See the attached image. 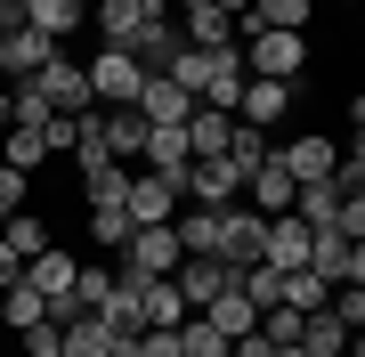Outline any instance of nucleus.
Wrapping results in <instances>:
<instances>
[{
    "label": "nucleus",
    "mask_w": 365,
    "mask_h": 357,
    "mask_svg": "<svg viewBox=\"0 0 365 357\" xmlns=\"http://www.w3.org/2000/svg\"><path fill=\"white\" fill-rule=\"evenodd\" d=\"M170 179H179V203H211V212L244 203V171H235L227 155H203V162H187V171H170Z\"/></svg>",
    "instance_id": "nucleus-1"
},
{
    "label": "nucleus",
    "mask_w": 365,
    "mask_h": 357,
    "mask_svg": "<svg viewBox=\"0 0 365 357\" xmlns=\"http://www.w3.org/2000/svg\"><path fill=\"white\" fill-rule=\"evenodd\" d=\"M244 41V73H268V81H300V66H309V41L300 33H235Z\"/></svg>",
    "instance_id": "nucleus-2"
},
{
    "label": "nucleus",
    "mask_w": 365,
    "mask_h": 357,
    "mask_svg": "<svg viewBox=\"0 0 365 357\" xmlns=\"http://www.w3.org/2000/svg\"><path fill=\"white\" fill-rule=\"evenodd\" d=\"M179 260H187V244H179V227H170V219L130 227V244H122V276H170Z\"/></svg>",
    "instance_id": "nucleus-3"
},
{
    "label": "nucleus",
    "mask_w": 365,
    "mask_h": 357,
    "mask_svg": "<svg viewBox=\"0 0 365 357\" xmlns=\"http://www.w3.org/2000/svg\"><path fill=\"white\" fill-rule=\"evenodd\" d=\"M138 90H146V66H138L130 49H114V41H106V49L90 57V98H98V106H130Z\"/></svg>",
    "instance_id": "nucleus-4"
},
{
    "label": "nucleus",
    "mask_w": 365,
    "mask_h": 357,
    "mask_svg": "<svg viewBox=\"0 0 365 357\" xmlns=\"http://www.w3.org/2000/svg\"><path fill=\"white\" fill-rule=\"evenodd\" d=\"M244 49H203V81H195V106H220V114H235V98H244Z\"/></svg>",
    "instance_id": "nucleus-5"
},
{
    "label": "nucleus",
    "mask_w": 365,
    "mask_h": 357,
    "mask_svg": "<svg viewBox=\"0 0 365 357\" xmlns=\"http://www.w3.org/2000/svg\"><path fill=\"white\" fill-rule=\"evenodd\" d=\"M33 81H41V98H49L57 114H90V106H98V98H90V66H73L66 49H57V57H49V66H41Z\"/></svg>",
    "instance_id": "nucleus-6"
},
{
    "label": "nucleus",
    "mask_w": 365,
    "mask_h": 357,
    "mask_svg": "<svg viewBox=\"0 0 365 357\" xmlns=\"http://www.w3.org/2000/svg\"><path fill=\"white\" fill-rule=\"evenodd\" d=\"M66 49V41H49L41 25H16V33H0V81H33L49 57Z\"/></svg>",
    "instance_id": "nucleus-7"
},
{
    "label": "nucleus",
    "mask_w": 365,
    "mask_h": 357,
    "mask_svg": "<svg viewBox=\"0 0 365 357\" xmlns=\"http://www.w3.org/2000/svg\"><path fill=\"white\" fill-rule=\"evenodd\" d=\"M130 227H155V219H179V179L170 171H130Z\"/></svg>",
    "instance_id": "nucleus-8"
},
{
    "label": "nucleus",
    "mask_w": 365,
    "mask_h": 357,
    "mask_svg": "<svg viewBox=\"0 0 365 357\" xmlns=\"http://www.w3.org/2000/svg\"><path fill=\"white\" fill-rule=\"evenodd\" d=\"M235 276H244V268H227V260H203V252H187V260L170 268V284L187 292V309H211V301H220V292H227Z\"/></svg>",
    "instance_id": "nucleus-9"
},
{
    "label": "nucleus",
    "mask_w": 365,
    "mask_h": 357,
    "mask_svg": "<svg viewBox=\"0 0 365 357\" xmlns=\"http://www.w3.org/2000/svg\"><path fill=\"white\" fill-rule=\"evenodd\" d=\"M73 276H81V260H73V252H33V260H25V284L41 292V301H49V317H57V309H66L73 301Z\"/></svg>",
    "instance_id": "nucleus-10"
},
{
    "label": "nucleus",
    "mask_w": 365,
    "mask_h": 357,
    "mask_svg": "<svg viewBox=\"0 0 365 357\" xmlns=\"http://www.w3.org/2000/svg\"><path fill=\"white\" fill-rule=\"evenodd\" d=\"M309 236H317V227L300 219V212H276V219H268V244H260V260L276 268V276H292V268H309Z\"/></svg>",
    "instance_id": "nucleus-11"
},
{
    "label": "nucleus",
    "mask_w": 365,
    "mask_h": 357,
    "mask_svg": "<svg viewBox=\"0 0 365 357\" xmlns=\"http://www.w3.org/2000/svg\"><path fill=\"white\" fill-rule=\"evenodd\" d=\"M276 162H284L292 179H333V171H341V138H325V130L284 138V146H276Z\"/></svg>",
    "instance_id": "nucleus-12"
},
{
    "label": "nucleus",
    "mask_w": 365,
    "mask_h": 357,
    "mask_svg": "<svg viewBox=\"0 0 365 357\" xmlns=\"http://www.w3.org/2000/svg\"><path fill=\"white\" fill-rule=\"evenodd\" d=\"M284 114H292V81H268V73H252V81H244V98H235V122L268 130V122H284Z\"/></svg>",
    "instance_id": "nucleus-13"
},
{
    "label": "nucleus",
    "mask_w": 365,
    "mask_h": 357,
    "mask_svg": "<svg viewBox=\"0 0 365 357\" xmlns=\"http://www.w3.org/2000/svg\"><path fill=\"white\" fill-rule=\"evenodd\" d=\"M179 49H187L179 16H146V25H138V41H130V57H138L146 73H170V66H179Z\"/></svg>",
    "instance_id": "nucleus-14"
},
{
    "label": "nucleus",
    "mask_w": 365,
    "mask_h": 357,
    "mask_svg": "<svg viewBox=\"0 0 365 357\" xmlns=\"http://www.w3.org/2000/svg\"><path fill=\"white\" fill-rule=\"evenodd\" d=\"M260 244H268V219L252 212V203H227V236H220V260H227V268H252V260H260Z\"/></svg>",
    "instance_id": "nucleus-15"
},
{
    "label": "nucleus",
    "mask_w": 365,
    "mask_h": 357,
    "mask_svg": "<svg viewBox=\"0 0 365 357\" xmlns=\"http://www.w3.org/2000/svg\"><path fill=\"white\" fill-rule=\"evenodd\" d=\"M122 349H130V341H122L98 309H73V317H66V357H122Z\"/></svg>",
    "instance_id": "nucleus-16"
},
{
    "label": "nucleus",
    "mask_w": 365,
    "mask_h": 357,
    "mask_svg": "<svg viewBox=\"0 0 365 357\" xmlns=\"http://www.w3.org/2000/svg\"><path fill=\"white\" fill-rule=\"evenodd\" d=\"M130 106H138L146 122H155V130H170V122H187V114H195V98H187L170 73H146V90L130 98Z\"/></svg>",
    "instance_id": "nucleus-17"
},
{
    "label": "nucleus",
    "mask_w": 365,
    "mask_h": 357,
    "mask_svg": "<svg viewBox=\"0 0 365 357\" xmlns=\"http://www.w3.org/2000/svg\"><path fill=\"white\" fill-rule=\"evenodd\" d=\"M170 16H179V33L195 41V49H227V41H235V16H227V9H211V0H179Z\"/></svg>",
    "instance_id": "nucleus-18"
},
{
    "label": "nucleus",
    "mask_w": 365,
    "mask_h": 357,
    "mask_svg": "<svg viewBox=\"0 0 365 357\" xmlns=\"http://www.w3.org/2000/svg\"><path fill=\"white\" fill-rule=\"evenodd\" d=\"M292 187H300V179H292V171H284V162H276V155H268V162H260V171H252V179H244V195H252V212H260V219H276V212H292Z\"/></svg>",
    "instance_id": "nucleus-19"
},
{
    "label": "nucleus",
    "mask_w": 365,
    "mask_h": 357,
    "mask_svg": "<svg viewBox=\"0 0 365 357\" xmlns=\"http://www.w3.org/2000/svg\"><path fill=\"white\" fill-rule=\"evenodd\" d=\"M90 9H98V0H25V25H41L49 41H73Z\"/></svg>",
    "instance_id": "nucleus-20"
},
{
    "label": "nucleus",
    "mask_w": 365,
    "mask_h": 357,
    "mask_svg": "<svg viewBox=\"0 0 365 357\" xmlns=\"http://www.w3.org/2000/svg\"><path fill=\"white\" fill-rule=\"evenodd\" d=\"M146 130H155V122H146L138 106H106V146H114V162H138L146 155Z\"/></svg>",
    "instance_id": "nucleus-21"
},
{
    "label": "nucleus",
    "mask_w": 365,
    "mask_h": 357,
    "mask_svg": "<svg viewBox=\"0 0 365 357\" xmlns=\"http://www.w3.org/2000/svg\"><path fill=\"white\" fill-rule=\"evenodd\" d=\"M138 309H146V325H187V317H195L187 292L170 284V276H146V284H138Z\"/></svg>",
    "instance_id": "nucleus-22"
},
{
    "label": "nucleus",
    "mask_w": 365,
    "mask_h": 357,
    "mask_svg": "<svg viewBox=\"0 0 365 357\" xmlns=\"http://www.w3.org/2000/svg\"><path fill=\"white\" fill-rule=\"evenodd\" d=\"M292 212L309 219V227H333V212H341V171H333V179H300V187H292Z\"/></svg>",
    "instance_id": "nucleus-23"
},
{
    "label": "nucleus",
    "mask_w": 365,
    "mask_h": 357,
    "mask_svg": "<svg viewBox=\"0 0 365 357\" xmlns=\"http://www.w3.org/2000/svg\"><path fill=\"white\" fill-rule=\"evenodd\" d=\"M227 138H235V114H220V106H195V114H187V146H195V162H203V155H227Z\"/></svg>",
    "instance_id": "nucleus-24"
},
{
    "label": "nucleus",
    "mask_w": 365,
    "mask_h": 357,
    "mask_svg": "<svg viewBox=\"0 0 365 357\" xmlns=\"http://www.w3.org/2000/svg\"><path fill=\"white\" fill-rule=\"evenodd\" d=\"M146 171H187L195 162V146H187V122H170V130H146Z\"/></svg>",
    "instance_id": "nucleus-25"
},
{
    "label": "nucleus",
    "mask_w": 365,
    "mask_h": 357,
    "mask_svg": "<svg viewBox=\"0 0 365 357\" xmlns=\"http://www.w3.org/2000/svg\"><path fill=\"white\" fill-rule=\"evenodd\" d=\"M309 268L325 284H349V236H341V227H317L309 236Z\"/></svg>",
    "instance_id": "nucleus-26"
},
{
    "label": "nucleus",
    "mask_w": 365,
    "mask_h": 357,
    "mask_svg": "<svg viewBox=\"0 0 365 357\" xmlns=\"http://www.w3.org/2000/svg\"><path fill=\"white\" fill-rule=\"evenodd\" d=\"M9 122H16V130H49V122H57V106L41 98V81H9Z\"/></svg>",
    "instance_id": "nucleus-27"
},
{
    "label": "nucleus",
    "mask_w": 365,
    "mask_h": 357,
    "mask_svg": "<svg viewBox=\"0 0 365 357\" xmlns=\"http://www.w3.org/2000/svg\"><path fill=\"white\" fill-rule=\"evenodd\" d=\"M203 317H211V325H220V333H227V341H235V333H252V325H260V309H252V292H244V284H227V292H220V301H211V309H203Z\"/></svg>",
    "instance_id": "nucleus-28"
},
{
    "label": "nucleus",
    "mask_w": 365,
    "mask_h": 357,
    "mask_svg": "<svg viewBox=\"0 0 365 357\" xmlns=\"http://www.w3.org/2000/svg\"><path fill=\"white\" fill-rule=\"evenodd\" d=\"M300 349H309V357H341V349H349V325H341L333 309H317V317H300Z\"/></svg>",
    "instance_id": "nucleus-29"
},
{
    "label": "nucleus",
    "mask_w": 365,
    "mask_h": 357,
    "mask_svg": "<svg viewBox=\"0 0 365 357\" xmlns=\"http://www.w3.org/2000/svg\"><path fill=\"white\" fill-rule=\"evenodd\" d=\"M138 25H146V9H138V0H98V33L114 41V49H130Z\"/></svg>",
    "instance_id": "nucleus-30"
},
{
    "label": "nucleus",
    "mask_w": 365,
    "mask_h": 357,
    "mask_svg": "<svg viewBox=\"0 0 365 357\" xmlns=\"http://www.w3.org/2000/svg\"><path fill=\"white\" fill-rule=\"evenodd\" d=\"M0 162H16V171H41V162H49V130H0Z\"/></svg>",
    "instance_id": "nucleus-31"
},
{
    "label": "nucleus",
    "mask_w": 365,
    "mask_h": 357,
    "mask_svg": "<svg viewBox=\"0 0 365 357\" xmlns=\"http://www.w3.org/2000/svg\"><path fill=\"white\" fill-rule=\"evenodd\" d=\"M0 317H9V333H25V325H41V317H49V301H41L25 276H16L9 292H0Z\"/></svg>",
    "instance_id": "nucleus-32"
},
{
    "label": "nucleus",
    "mask_w": 365,
    "mask_h": 357,
    "mask_svg": "<svg viewBox=\"0 0 365 357\" xmlns=\"http://www.w3.org/2000/svg\"><path fill=\"white\" fill-rule=\"evenodd\" d=\"M114 284H122L114 268H81V276H73V301L57 309V317H73V309H106V301H114Z\"/></svg>",
    "instance_id": "nucleus-33"
},
{
    "label": "nucleus",
    "mask_w": 365,
    "mask_h": 357,
    "mask_svg": "<svg viewBox=\"0 0 365 357\" xmlns=\"http://www.w3.org/2000/svg\"><path fill=\"white\" fill-rule=\"evenodd\" d=\"M325 301H333V284L317 276V268H292V276H284V309H300V317H317Z\"/></svg>",
    "instance_id": "nucleus-34"
},
{
    "label": "nucleus",
    "mask_w": 365,
    "mask_h": 357,
    "mask_svg": "<svg viewBox=\"0 0 365 357\" xmlns=\"http://www.w3.org/2000/svg\"><path fill=\"white\" fill-rule=\"evenodd\" d=\"M0 244H9L16 260H33V252H49V227H41L33 212H16V219H0Z\"/></svg>",
    "instance_id": "nucleus-35"
},
{
    "label": "nucleus",
    "mask_w": 365,
    "mask_h": 357,
    "mask_svg": "<svg viewBox=\"0 0 365 357\" xmlns=\"http://www.w3.org/2000/svg\"><path fill=\"white\" fill-rule=\"evenodd\" d=\"M90 244L122 252V244H130V212H122V203H90Z\"/></svg>",
    "instance_id": "nucleus-36"
},
{
    "label": "nucleus",
    "mask_w": 365,
    "mask_h": 357,
    "mask_svg": "<svg viewBox=\"0 0 365 357\" xmlns=\"http://www.w3.org/2000/svg\"><path fill=\"white\" fill-rule=\"evenodd\" d=\"M268 155H276V146H268L260 130H252V122H235V138H227V162H235V171H244V179H252V171H260V162H268Z\"/></svg>",
    "instance_id": "nucleus-37"
},
{
    "label": "nucleus",
    "mask_w": 365,
    "mask_h": 357,
    "mask_svg": "<svg viewBox=\"0 0 365 357\" xmlns=\"http://www.w3.org/2000/svg\"><path fill=\"white\" fill-rule=\"evenodd\" d=\"M130 171H138V162H106L98 179H81V187H90V203H130Z\"/></svg>",
    "instance_id": "nucleus-38"
},
{
    "label": "nucleus",
    "mask_w": 365,
    "mask_h": 357,
    "mask_svg": "<svg viewBox=\"0 0 365 357\" xmlns=\"http://www.w3.org/2000/svg\"><path fill=\"white\" fill-rule=\"evenodd\" d=\"M235 284L252 292V309H276V301H284V276H276L268 260H252V268H244V276H235Z\"/></svg>",
    "instance_id": "nucleus-39"
},
{
    "label": "nucleus",
    "mask_w": 365,
    "mask_h": 357,
    "mask_svg": "<svg viewBox=\"0 0 365 357\" xmlns=\"http://www.w3.org/2000/svg\"><path fill=\"white\" fill-rule=\"evenodd\" d=\"M16 341H25V357H66V317H41V325L16 333Z\"/></svg>",
    "instance_id": "nucleus-40"
},
{
    "label": "nucleus",
    "mask_w": 365,
    "mask_h": 357,
    "mask_svg": "<svg viewBox=\"0 0 365 357\" xmlns=\"http://www.w3.org/2000/svg\"><path fill=\"white\" fill-rule=\"evenodd\" d=\"M325 309H333L349 333H365V284H333V301H325Z\"/></svg>",
    "instance_id": "nucleus-41"
},
{
    "label": "nucleus",
    "mask_w": 365,
    "mask_h": 357,
    "mask_svg": "<svg viewBox=\"0 0 365 357\" xmlns=\"http://www.w3.org/2000/svg\"><path fill=\"white\" fill-rule=\"evenodd\" d=\"M25 187H33V171L0 162V219H16V212H25Z\"/></svg>",
    "instance_id": "nucleus-42"
},
{
    "label": "nucleus",
    "mask_w": 365,
    "mask_h": 357,
    "mask_svg": "<svg viewBox=\"0 0 365 357\" xmlns=\"http://www.w3.org/2000/svg\"><path fill=\"white\" fill-rule=\"evenodd\" d=\"M130 349H138V357H179V325H146Z\"/></svg>",
    "instance_id": "nucleus-43"
},
{
    "label": "nucleus",
    "mask_w": 365,
    "mask_h": 357,
    "mask_svg": "<svg viewBox=\"0 0 365 357\" xmlns=\"http://www.w3.org/2000/svg\"><path fill=\"white\" fill-rule=\"evenodd\" d=\"M333 227H341V236H365V195H349V187H341V212H333Z\"/></svg>",
    "instance_id": "nucleus-44"
},
{
    "label": "nucleus",
    "mask_w": 365,
    "mask_h": 357,
    "mask_svg": "<svg viewBox=\"0 0 365 357\" xmlns=\"http://www.w3.org/2000/svg\"><path fill=\"white\" fill-rule=\"evenodd\" d=\"M227 357H276V341L252 325V333H235V341H227Z\"/></svg>",
    "instance_id": "nucleus-45"
},
{
    "label": "nucleus",
    "mask_w": 365,
    "mask_h": 357,
    "mask_svg": "<svg viewBox=\"0 0 365 357\" xmlns=\"http://www.w3.org/2000/svg\"><path fill=\"white\" fill-rule=\"evenodd\" d=\"M25 25V0H0V33H16Z\"/></svg>",
    "instance_id": "nucleus-46"
},
{
    "label": "nucleus",
    "mask_w": 365,
    "mask_h": 357,
    "mask_svg": "<svg viewBox=\"0 0 365 357\" xmlns=\"http://www.w3.org/2000/svg\"><path fill=\"white\" fill-rule=\"evenodd\" d=\"M349 284H365V236L349 244Z\"/></svg>",
    "instance_id": "nucleus-47"
},
{
    "label": "nucleus",
    "mask_w": 365,
    "mask_h": 357,
    "mask_svg": "<svg viewBox=\"0 0 365 357\" xmlns=\"http://www.w3.org/2000/svg\"><path fill=\"white\" fill-rule=\"evenodd\" d=\"M138 9H146V16H170V9H179V0H138Z\"/></svg>",
    "instance_id": "nucleus-48"
},
{
    "label": "nucleus",
    "mask_w": 365,
    "mask_h": 357,
    "mask_svg": "<svg viewBox=\"0 0 365 357\" xmlns=\"http://www.w3.org/2000/svg\"><path fill=\"white\" fill-rule=\"evenodd\" d=\"M211 9H227V16H244V9H252V0H211Z\"/></svg>",
    "instance_id": "nucleus-49"
},
{
    "label": "nucleus",
    "mask_w": 365,
    "mask_h": 357,
    "mask_svg": "<svg viewBox=\"0 0 365 357\" xmlns=\"http://www.w3.org/2000/svg\"><path fill=\"white\" fill-rule=\"evenodd\" d=\"M349 130H365V98H357V106H349Z\"/></svg>",
    "instance_id": "nucleus-50"
},
{
    "label": "nucleus",
    "mask_w": 365,
    "mask_h": 357,
    "mask_svg": "<svg viewBox=\"0 0 365 357\" xmlns=\"http://www.w3.org/2000/svg\"><path fill=\"white\" fill-rule=\"evenodd\" d=\"M276 357H309V349H300V341H284V349H276Z\"/></svg>",
    "instance_id": "nucleus-51"
},
{
    "label": "nucleus",
    "mask_w": 365,
    "mask_h": 357,
    "mask_svg": "<svg viewBox=\"0 0 365 357\" xmlns=\"http://www.w3.org/2000/svg\"><path fill=\"white\" fill-rule=\"evenodd\" d=\"M341 357H357V349H341Z\"/></svg>",
    "instance_id": "nucleus-52"
},
{
    "label": "nucleus",
    "mask_w": 365,
    "mask_h": 357,
    "mask_svg": "<svg viewBox=\"0 0 365 357\" xmlns=\"http://www.w3.org/2000/svg\"><path fill=\"white\" fill-rule=\"evenodd\" d=\"M122 357H138V349H122Z\"/></svg>",
    "instance_id": "nucleus-53"
},
{
    "label": "nucleus",
    "mask_w": 365,
    "mask_h": 357,
    "mask_svg": "<svg viewBox=\"0 0 365 357\" xmlns=\"http://www.w3.org/2000/svg\"><path fill=\"white\" fill-rule=\"evenodd\" d=\"M0 325H9V317H0Z\"/></svg>",
    "instance_id": "nucleus-54"
}]
</instances>
